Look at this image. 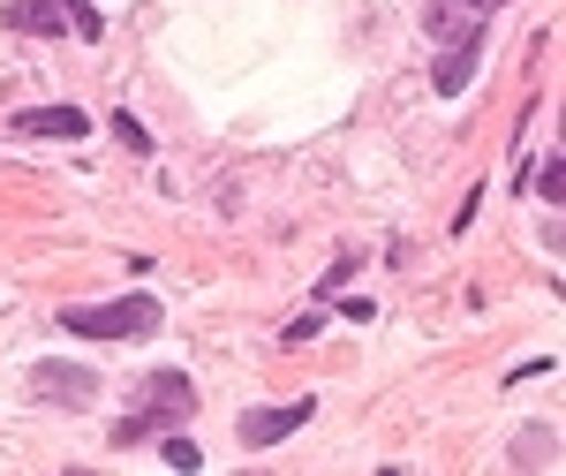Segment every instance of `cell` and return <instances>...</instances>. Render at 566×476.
Listing matches in <instances>:
<instances>
[{"label":"cell","instance_id":"obj_4","mask_svg":"<svg viewBox=\"0 0 566 476\" xmlns=\"http://www.w3.org/2000/svg\"><path fill=\"white\" fill-rule=\"evenodd\" d=\"M144 416L159 424V432H175L197 416V386H189V371H151L144 379Z\"/></svg>","mask_w":566,"mask_h":476},{"label":"cell","instance_id":"obj_6","mask_svg":"<svg viewBox=\"0 0 566 476\" xmlns=\"http://www.w3.org/2000/svg\"><path fill=\"white\" fill-rule=\"evenodd\" d=\"M8 130L15 136H45V144H76V136H91V122H84V106H23Z\"/></svg>","mask_w":566,"mask_h":476},{"label":"cell","instance_id":"obj_8","mask_svg":"<svg viewBox=\"0 0 566 476\" xmlns=\"http://www.w3.org/2000/svg\"><path fill=\"white\" fill-rule=\"evenodd\" d=\"M69 8H76V0H15V8H8V31H23V39H53V31L69 23Z\"/></svg>","mask_w":566,"mask_h":476},{"label":"cell","instance_id":"obj_10","mask_svg":"<svg viewBox=\"0 0 566 476\" xmlns=\"http://www.w3.org/2000/svg\"><path fill=\"white\" fill-rule=\"evenodd\" d=\"M159 454H167V469H205V454H197V438H181V424L159 438Z\"/></svg>","mask_w":566,"mask_h":476},{"label":"cell","instance_id":"obj_3","mask_svg":"<svg viewBox=\"0 0 566 476\" xmlns=\"http://www.w3.org/2000/svg\"><path fill=\"white\" fill-rule=\"evenodd\" d=\"M31 401L91 408V401H98V371H84V363H31Z\"/></svg>","mask_w":566,"mask_h":476},{"label":"cell","instance_id":"obj_11","mask_svg":"<svg viewBox=\"0 0 566 476\" xmlns=\"http://www.w3.org/2000/svg\"><path fill=\"white\" fill-rule=\"evenodd\" d=\"M114 136L129 144L136 159H151V130H144V122H129V114H114Z\"/></svg>","mask_w":566,"mask_h":476},{"label":"cell","instance_id":"obj_2","mask_svg":"<svg viewBox=\"0 0 566 476\" xmlns=\"http://www.w3.org/2000/svg\"><path fill=\"white\" fill-rule=\"evenodd\" d=\"M310 416H317V401H310V393H303V401H272V408H242V424H234V438L264 454V446H280L287 432H303Z\"/></svg>","mask_w":566,"mask_h":476},{"label":"cell","instance_id":"obj_13","mask_svg":"<svg viewBox=\"0 0 566 476\" xmlns=\"http://www.w3.org/2000/svg\"><path fill=\"white\" fill-rule=\"evenodd\" d=\"M469 8H476V15H491V8H506V0H469Z\"/></svg>","mask_w":566,"mask_h":476},{"label":"cell","instance_id":"obj_12","mask_svg":"<svg viewBox=\"0 0 566 476\" xmlns=\"http://www.w3.org/2000/svg\"><path fill=\"white\" fill-rule=\"evenodd\" d=\"M514 462H522V469H536V462H552V438H522V446H514Z\"/></svg>","mask_w":566,"mask_h":476},{"label":"cell","instance_id":"obj_9","mask_svg":"<svg viewBox=\"0 0 566 476\" xmlns=\"http://www.w3.org/2000/svg\"><path fill=\"white\" fill-rule=\"evenodd\" d=\"M559 182H566V159H559V152H544V167L528 174V189H536V197H544V205H559V197H566Z\"/></svg>","mask_w":566,"mask_h":476},{"label":"cell","instance_id":"obj_5","mask_svg":"<svg viewBox=\"0 0 566 476\" xmlns=\"http://www.w3.org/2000/svg\"><path fill=\"white\" fill-rule=\"evenodd\" d=\"M483 31H491V23H483ZM483 31H469V39H453V45H438V69H431L438 99H461V91L476 84V61H483Z\"/></svg>","mask_w":566,"mask_h":476},{"label":"cell","instance_id":"obj_7","mask_svg":"<svg viewBox=\"0 0 566 476\" xmlns=\"http://www.w3.org/2000/svg\"><path fill=\"white\" fill-rule=\"evenodd\" d=\"M483 23H491V15H476L469 0H431V8H423V39L431 45H453V39H469V31H483Z\"/></svg>","mask_w":566,"mask_h":476},{"label":"cell","instance_id":"obj_1","mask_svg":"<svg viewBox=\"0 0 566 476\" xmlns=\"http://www.w3.org/2000/svg\"><path fill=\"white\" fill-rule=\"evenodd\" d=\"M167 325L159 296H122V303H76L61 310V333H84V341H151Z\"/></svg>","mask_w":566,"mask_h":476}]
</instances>
